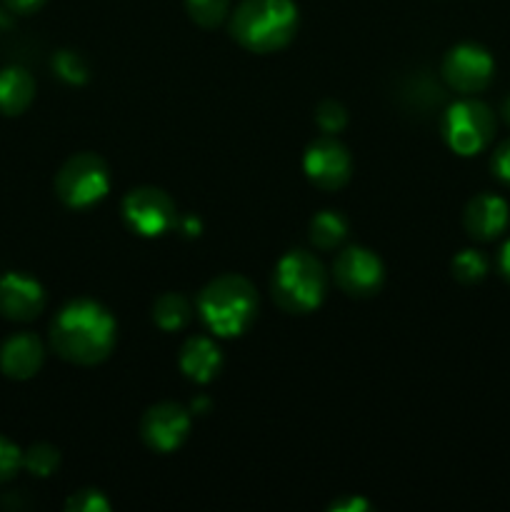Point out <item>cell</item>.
I'll list each match as a JSON object with an SVG mask.
<instances>
[{"instance_id": "cell-1", "label": "cell", "mask_w": 510, "mask_h": 512, "mask_svg": "<svg viewBox=\"0 0 510 512\" xmlns=\"http://www.w3.org/2000/svg\"><path fill=\"white\" fill-rule=\"evenodd\" d=\"M118 335L110 310L95 300L80 298L63 305L50 325V343L55 353L75 365L103 363Z\"/></svg>"}, {"instance_id": "cell-2", "label": "cell", "mask_w": 510, "mask_h": 512, "mask_svg": "<svg viewBox=\"0 0 510 512\" xmlns=\"http://www.w3.org/2000/svg\"><path fill=\"white\" fill-rule=\"evenodd\" d=\"M230 33L250 53H275L298 33L293 0H243L230 18Z\"/></svg>"}, {"instance_id": "cell-3", "label": "cell", "mask_w": 510, "mask_h": 512, "mask_svg": "<svg viewBox=\"0 0 510 512\" xmlns=\"http://www.w3.org/2000/svg\"><path fill=\"white\" fill-rule=\"evenodd\" d=\"M198 313L210 333L218 338H238L253 325L258 295L243 275H220L200 290Z\"/></svg>"}, {"instance_id": "cell-4", "label": "cell", "mask_w": 510, "mask_h": 512, "mask_svg": "<svg viewBox=\"0 0 510 512\" xmlns=\"http://www.w3.org/2000/svg\"><path fill=\"white\" fill-rule=\"evenodd\" d=\"M328 293V273L308 250H290L273 270V298L288 313H313Z\"/></svg>"}, {"instance_id": "cell-5", "label": "cell", "mask_w": 510, "mask_h": 512, "mask_svg": "<svg viewBox=\"0 0 510 512\" xmlns=\"http://www.w3.org/2000/svg\"><path fill=\"white\" fill-rule=\"evenodd\" d=\"M495 135V115L483 100L463 98L443 115V138L453 153L470 158L483 153Z\"/></svg>"}, {"instance_id": "cell-6", "label": "cell", "mask_w": 510, "mask_h": 512, "mask_svg": "<svg viewBox=\"0 0 510 512\" xmlns=\"http://www.w3.org/2000/svg\"><path fill=\"white\" fill-rule=\"evenodd\" d=\"M110 190V173L95 153H78L55 175V193L68 208L85 210L98 205Z\"/></svg>"}, {"instance_id": "cell-7", "label": "cell", "mask_w": 510, "mask_h": 512, "mask_svg": "<svg viewBox=\"0 0 510 512\" xmlns=\"http://www.w3.org/2000/svg\"><path fill=\"white\" fill-rule=\"evenodd\" d=\"M123 220L133 233L143 238H158L178 225V210L165 190L143 185L123 198Z\"/></svg>"}, {"instance_id": "cell-8", "label": "cell", "mask_w": 510, "mask_h": 512, "mask_svg": "<svg viewBox=\"0 0 510 512\" xmlns=\"http://www.w3.org/2000/svg\"><path fill=\"white\" fill-rule=\"evenodd\" d=\"M495 75V60L488 48L478 43H460L443 58V78L453 90L463 95L488 88Z\"/></svg>"}, {"instance_id": "cell-9", "label": "cell", "mask_w": 510, "mask_h": 512, "mask_svg": "<svg viewBox=\"0 0 510 512\" xmlns=\"http://www.w3.org/2000/svg\"><path fill=\"white\" fill-rule=\"evenodd\" d=\"M335 283L343 293L355 295V298H368L380 290L385 280L383 260L373 250L363 245H350L343 253H338L333 265Z\"/></svg>"}, {"instance_id": "cell-10", "label": "cell", "mask_w": 510, "mask_h": 512, "mask_svg": "<svg viewBox=\"0 0 510 512\" xmlns=\"http://www.w3.org/2000/svg\"><path fill=\"white\" fill-rule=\"evenodd\" d=\"M303 170L310 183L318 188L338 190L350 180L353 160L343 143H338L333 135H325L308 145L303 155Z\"/></svg>"}, {"instance_id": "cell-11", "label": "cell", "mask_w": 510, "mask_h": 512, "mask_svg": "<svg viewBox=\"0 0 510 512\" xmlns=\"http://www.w3.org/2000/svg\"><path fill=\"white\" fill-rule=\"evenodd\" d=\"M190 433V410L178 403H158L140 420L143 443L155 453H173Z\"/></svg>"}, {"instance_id": "cell-12", "label": "cell", "mask_w": 510, "mask_h": 512, "mask_svg": "<svg viewBox=\"0 0 510 512\" xmlns=\"http://www.w3.org/2000/svg\"><path fill=\"white\" fill-rule=\"evenodd\" d=\"M45 308V290L25 273H8L0 278V313L15 323L35 320Z\"/></svg>"}, {"instance_id": "cell-13", "label": "cell", "mask_w": 510, "mask_h": 512, "mask_svg": "<svg viewBox=\"0 0 510 512\" xmlns=\"http://www.w3.org/2000/svg\"><path fill=\"white\" fill-rule=\"evenodd\" d=\"M510 223V205L508 200L500 198L495 193H480L465 205L463 225L475 240H488L500 238Z\"/></svg>"}, {"instance_id": "cell-14", "label": "cell", "mask_w": 510, "mask_h": 512, "mask_svg": "<svg viewBox=\"0 0 510 512\" xmlns=\"http://www.w3.org/2000/svg\"><path fill=\"white\" fill-rule=\"evenodd\" d=\"M43 340L33 333H15L0 345V370L13 380H28L43 368Z\"/></svg>"}, {"instance_id": "cell-15", "label": "cell", "mask_w": 510, "mask_h": 512, "mask_svg": "<svg viewBox=\"0 0 510 512\" xmlns=\"http://www.w3.org/2000/svg\"><path fill=\"white\" fill-rule=\"evenodd\" d=\"M178 365L185 378L198 385H208L210 380L218 378L220 368H223V353H220L218 343L213 338L193 335L180 348Z\"/></svg>"}, {"instance_id": "cell-16", "label": "cell", "mask_w": 510, "mask_h": 512, "mask_svg": "<svg viewBox=\"0 0 510 512\" xmlns=\"http://www.w3.org/2000/svg\"><path fill=\"white\" fill-rule=\"evenodd\" d=\"M35 98V80L25 68L10 65L0 70V113L20 115Z\"/></svg>"}, {"instance_id": "cell-17", "label": "cell", "mask_w": 510, "mask_h": 512, "mask_svg": "<svg viewBox=\"0 0 510 512\" xmlns=\"http://www.w3.org/2000/svg\"><path fill=\"white\" fill-rule=\"evenodd\" d=\"M348 238V220L338 210H320L310 220V240L320 250H335Z\"/></svg>"}, {"instance_id": "cell-18", "label": "cell", "mask_w": 510, "mask_h": 512, "mask_svg": "<svg viewBox=\"0 0 510 512\" xmlns=\"http://www.w3.org/2000/svg\"><path fill=\"white\" fill-rule=\"evenodd\" d=\"M193 318V308H190L188 298L180 293H163L153 305V320L160 330L173 333V330H183Z\"/></svg>"}, {"instance_id": "cell-19", "label": "cell", "mask_w": 510, "mask_h": 512, "mask_svg": "<svg viewBox=\"0 0 510 512\" xmlns=\"http://www.w3.org/2000/svg\"><path fill=\"white\" fill-rule=\"evenodd\" d=\"M53 70L68 85H83L90 78L88 60L78 50H58L53 55Z\"/></svg>"}, {"instance_id": "cell-20", "label": "cell", "mask_w": 510, "mask_h": 512, "mask_svg": "<svg viewBox=\"0 0 510 512\" xmlns=\"http://www.w3.org/2000/svg\"><path fill=\"white\" fill-rule=\"evenodd\" d=\"M453 275L465 285L480 283L488 275V258L475 248L460 250L453 258Z\"/></svg>"}, {"instance_id": "cell-21", "label": "cell", "mask_w": 510, "mask_h": 512, "mask_svg": "<svg viewBox=\"0 0 510 512\" xmlns=\"http://www.w3.org/2000/svg\"><path fill=\"white\" fill-rule=\"evenodd\" d=\"M60 453L48 443H38L23 453V468L35 478H48L58 470Z\"/></svg>"}, {"instance_id": "cell-22", "label": "cell", "mask_w": 510, "mask_h": 512, "mask_svg": "<svg viewBox=\"0 0 510 512\" xmlns=\"http://www.w3.org/2000/svg\"><path fill=\"white\" fill-rule=\"evenodd\" d=\"M190 20H195L203 28H215L228 18L230 0H185Z\"/></svg>"}, {"instance_id": "cell-23", "label": "cell", "mask_w": 510, "mask_h": 512, "mask_svg": "<svg viewBox=\"0 0 510 512\" xmlns=\"http://www.w3.org/2000/svg\"><path fill=\"white\" fill-rule=\"evenodd\" d=\"M315 123H318V128L325 135H335L348 125V113H345V108L338 100H323L315 108Z\"/></svg>"}, {"instance_id": "cell-24", "label": "cell", "mask_w": 510, "mask_h": 512, "mask_svg": "<svg viewBox=\"0 0 510 512\" xmlns=\"http://www.w3.org/2000/svg\"><path fill=\"white\" fill-rule=\"evenodd\" d=\"M65 508L70 512H108L110 510V500L105 498V493L95 488H85L78 490L68 498Z\"/></svg>"}, {"instance_id": "cell-25", "label": "cell", "mask_w": 510, "mask_h": 512, "mask_svg": "<svg viewBox=\"0 0 510 512\" xmlns=\"http://www.w3.org/2000/svg\"><path fill=\"white\" fill-rule=\"evenodd\" d=\"M20 468H23V453H20V448L13 440L0 435V483L15 478Z\"/></svg>"}, {"instance_id": "cell-26", "label": "cell", "mask_w": 510, "mask_h": 512, "mask_svg": "<svg viewBox=\"0 0 510 512\" xmlns=\"http://www.w3.org/2000/svg\"><path fill=\"white\" fill-rule=\"evenodd\" d=\"M493 173L500 183L510 185V140L500 143L493 153Z\"/></svg>"}, {"instance_id": "cell-27", "label": "cell", "mask_w": 510, "mask_h": 512, "mask_svg": "<svg viewBox=\"0 0 510 512\" xmlns=\"http://www.w3.org/2000/svg\"><path fill=\"white\" fill-rule=\"evenodd\" d=\"M45 0H5V5H8L10 13H18V15H30L35 13V10L43 8Z\"/></svg>"}, {"instance_id": "cell-28", "label": "cell", "mask_w": 510, "mask_h": 512, "mask_svg": "<svg viewBox=\"0 0 510 512\" xmlns=\"http://www.w3.org/2000/svg\"><path fill=\"white\" fill-rule=\"evenodd\" d=\"M333 512H365L370 510V503L363 498H345V500H338V503H333Z\"/></svg>"}, {"instance_id": "cell-29", "label": "cell", "mask_w": 510, "mask_h": 512, "mask_svg": "<svg viewBox=\"0 0 510 512\" xmlns=\"http://www.w3.org/2000/svg\"><path fill=\"white\" fill-rule=\"evenodd\" d=\"M178 225H180V230L188 235V238H198L200 230H203V225H200V220L195 218V215H185V218H178Z\"/></svg>"}, {"instance_id": "cell-30", "label": "cell", "mask_w": 510, "mask_h": 512, "mask_svg": "<svg viewBox=\"0 0 510 512\" xmlns=\"http://www.w3.org/2000/svg\"><path fill=\"white\" fill-rule=\"evenodd\" d=\"M498 268H500V275L510 283V238L505 240L503 248H500L498 253Z\"/></svg>"}, {"instance_id": "cell-31", "label": "cell", "mask_w": 510, "mask_h": 512, "mask_svg": "<svg viewBox=\"0 0 510 512\" xmlns=\"http://www.w3.org/2000/svg\"><path fill=\"white\" fill-rule=\"evenodd\" d=\"M210 410V400L208 398H195L193 405H190V413L195 415H205Z\"/></svg>"}, {"instance_id": "cell-32", "label": "cell", "mask_w": 510, "mask_h": 512, "mask_svg": "<svg viewBox=\"0 0 510 512\" xmlns=\"http://www.w3.org/2000/svg\"><path fill=\"white\" fill-rule=\"evenodd\" d=\"M503 118L510 123V95L503 100Z\"/></svg>"}, {"instance_id": "cell-33", "label": "cell", "mask_w": 510, "mask_h": 512, "mask_svg": "<svg viewBox=\"0 0 510 512\" xmlns=\"http://www.w3.org/2000/svg\"><path fill=\"white\" fill-rule=\"evenodd\" d=\"M8 25H10L8 15H5V13H3V8H0V30H3V28H8Z\"/></svg>"}]
</instances>
